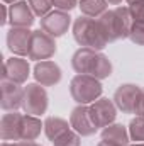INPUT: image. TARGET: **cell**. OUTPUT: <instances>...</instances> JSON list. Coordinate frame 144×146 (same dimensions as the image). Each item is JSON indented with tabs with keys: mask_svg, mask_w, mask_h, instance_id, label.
I'll return each mask as SVG.
<instances>
[{
	"mask_svg": "<svg viewBox=\"0 0 144 146\" xmlns=\"http://www.w3.org/2000/svg\"><path fill=\"white\" fill-rule=\"evenodd\" d=\"M73 70L80 75H92L98 80L108 78L112 75V61L102 51L90 48H78L71 56Z\"/></svg>",
	"mask_w": 144,
	"mask_h": 146,
	"instance_id": "1",
	"label": "cell"
},
{
	"mask_svg": "<svg viewBox=\"0 0 144 146\" xmlns=\"http://www.w3.org/2000/svg\"><path fill=\"white\" fill-rule=\"evenodd\" d=\"M97 21L108 42H115L129 37L131 27H132V17H131L129 7L117 5L115 9H110L104 15H100Z\"/></svg>",
	"mask_w": 144,
	"mask_h": 146,
	"instance_id": "2",
	"label": "cell"
},
{
	"mask_svg": "<svg viewBox=\"0 0 144 146\" xmlns=\"http://www.w3.org/2000/svg\"><path fill=\"white\" fill-rule=\"evenodd\" d=\"M73 39L81 48H90L95 51L105 49L108 44L98 21L87 15H80L78 19L73 21Z\"/></svg>",
	"mask_w": 144,
	"mask_h": 146,
	"instance_id": "3",
	"label": "cell"
},
{
	"mask_svg": "<svg viewBox=\"0 0 144 146\" xmlns=\"http://www.w3.org/2000/svg\"><path fill=\"white\" fill-rule=\"evenodd\" d=\"M104 87L98 78L92 75L76 73L70 82V94L78 106H90L102 97Z\"/></svg>",
	"mask_w": 144,
	"mask_h": 146,
	"instance_id": "4",
	"label": "cell"
},
{
	"mask_svg": "<svg viewBox=\"0 0 144 146\" xmlns=\"http://www.w3.org/2000/svg\"><path fill=\"white\" fill-rule=\"evenodd\" d=\"M49 106L48 92L39 83H27L24 87V99H22V109L29 115H42L46 114Z\"/></svg>",
	"mask_w": 144,
	"mask_h": 146,
	"instance_id": "5",
	"label": "cell"
},
{
	"mask_svg": "<svg viewBox=\"0 0 144 146\" xmlns=\"http://www.w3.org/2000/svg\"><path fill=\"white\" fill-rule=\"evenodd\" d=\"M58 46L54 37L49 36L48 33H44L42 29L32 31V37H31V46H29V60L34 61H44L49 60L51 56H54Z\"/></svg>",
	"mask_w": 144,
	"mask_h": 146,
	"instance_id": "6",
	"label": "cell"
},
{
	"mask_svg": "<svg viewBox=\"0 0 144 146\" xmlns=\"http://www.w3.org/2000/svg\"><path fill=\"white\" fill-rule=\"evenodd\" d=\"M141 92H143V87H139L136 83H122L115 90L112 100L122 114H134Z\"/></svg>",
	"mask_w": 144,
	"mask_h": 146,
	"instance_id": "7",
	"label": "cell"
},
{
	"mask_svg": "<svg viewBox=\"0 0 144 146\" xmlns=\"http://www.w3.org/2000/svg\"><path fill=\"white\" fill-rule=\"evenodd\" d=\"M71 26V15L65 10H51L46 17L41 19V29L44 33H48L49 36H53L54 39L56 37H61L68 33Z\"/></svg>",
	"mask_w": 144,
	"mask_h": 146,
	"instance_id": "8",
	"label": "cell"
},
{
	"mask_svg": "<svg viewBox=\"0 0 144 146\" xmlns=\"http://www.w3.org/2000/svg\"><path fill=\"white\" fill-rule=\"evenodd\" d=\"M70 124L81 138L93 136L98 131L97 124L93 122L90 106H76L71 110V114H70Z\"/></svg>",
	"mask_w": 144,
	"mask_h": 146,
	"instance_id": "9",
	"label": "cell"
},
{
	"mask_svg": "<svg viewBox=\"0 0 144 146\" xmlns=\"http://www.w3.org/2000/svg\"><path fill=\"white\" fill-rule=\"evenodd\" d=\"M117 106L114 104L112 99L107 97H100L98 100H95L93 104H90V112H92V117H93V122L97 124V127L104 129L110 124L115 122V117H117Z\"/></svg>",
	"mask_w": 144,
	"mask_h": 146,
	"instance_id": "10",
	"label": "cell"
},
{
	"mask_svg": "<svg viewBox=\"0 0 144 146\" xmlns=\"http://www.w3.org/2000/svg\"><path fill=\"white\" fill-rule=\"evenodd\" d=\"M32 75H34L36 83L42 85V87H54L63 78V72H61L59 65L51 61V60L37 61L34 65V73Z\"/></svg>",
	"mask_w": 144,
	"mask_h": 146,
	"instance_id": "11",
	"label": "cell"
},
{
	"mask_svg": "<svg viewBox=\"0 0 144 146\" xmlns=\"http://www.w3.org/2000/svg\"><path fill=\"white\" fill-rule=\"evenodd\" d=\"M31 75V66L29 61L24 60L22 56H12L5 60L3 63V72H2V80H10L19 85L26 83Z\"/></svg>",
	"mask_w": 144,
	"mask_h": 146,
	"instance_id": "12",
	"label": "cell"
},
{
	"mask_svg": "<svg viewBox=\"0 0 144 146\" xmlns=\"http://www.w3.org/2000/svg\"><path fill=\"white\" fill-rule=\"evenodd\" d=\"M2 88V99H0V107L5 112H14L19 107H22V99H24V87H20L15 82L10 80H2L0 83Z\"/></svg>",
	"mask_w": 144,
	"mask_h": 146,
	"instance_id": "13",
	"label": "cell"
},
{
	"mask_svg": "<svg viewBox=\"0 0 144 146\" xmlns=\"http://www.w3.org/2000/svg\"><path fill=\"white\" fill-rule=\"evenodd\" d=\"M31 37H32V31L29 27H10V31L7 33V46L10 53L22 58L27 56Z\"/></svg>",
	"mask_w": 144,
	"mask_h": 146,
	"instance_id": "14",
	"label": "cell"
},
{
	"mask_svg": "<svg viewBox=\"0 0 144 146\" xmlns=\"http://www.w3.org/2000/svg\"><path fill=\"white\" fill-rule=\"evenodd\" d=\"M36 21V15L26 0H19L9 5V22L12 27H31Z\"/></svg>",
	"mask_w": 144,
	"mask_h": 146,
	"instance_id": "15",
	"label": "cell"
},
{
	"mask_svg": "<svg viewBox=\"0 0 144 146\" xmlns=\"http://www.w3.org/2000/svg\"><path fill=\"white\" fill-rule=\"evenodd\" d=\"M22 117L17 110L3 114L0 121V138L2 141H20V129H22Z\"/></svg>",
	"mask_w": 144,
	"mask_h": 146,
	"instance_id": "16",
	"label": "cell"
},
{
	"mask_svg": "<svg viewBox=\"0 0 144 146\" xmlns=\"http://www.w3.org/2000/svg\"><path fill=\"white\" fill-rule=\"evenodd\" d=\"M102 141L105 143H110V145H115V146H129L131 143V136H129V129L122 124H110L107 127L102 129Z\"/></svg>",
	"mask_w": 144,
	"mask_h": 146,
	"instance_id": "17",
	"label": "cell"
},
{
	"mask_svg": "<svg viewBox=\"0 0 144 146\" xmlns=\"http://www.w3.org/2000/svg\"><path fill=\"white\" fill-rule=\"evenodd\" d=\"M70 129H73L71 124L63 119V117H56V115H49L44 119V134L48 136V139L53 143L54 139L61 138L65 133H68Z\"/></svg>",
	"mask_w": 144,
	"mask_h": 146,
	"instance_id": "18",
	"label": "cell"
},
{
	"mask_svg": "<svg viewBox=\"0 0 144 146\" xmlns=\"http://www.w3.org/2000/svg\"><path fill=\"white\" fill-rule=\"evenodd\" d=\"M41 131H44V122H41V119L37 115L24 114L22 129H20V141H36Z\"/></svg>",
	"mask_w": 144,
	"mask_h": 146,
	"instance_id": "19",
	"label": "cell"
},
{
	"mask_svg": "<svg viewBox=\"0 0 144 146\" xmlns=\"http://www.w3.org/2000/svg\"><path fill=\"white\" fill-rule=\"evenodd\" d=\"M78 7L81 10V15L92 17V19H98L108 10L107 0H80Z\"/></svg>",
	"mask_w": 144,
	"mask_h": 146,
	"instance_id": "20",
	"label": "cell"
},
{
	"mask_svg": "<svg viewBox=\"0 0 144 146\" xmlns=\"http://www.w3.org/2000/svg\"><path fill=\"white\" fill-rule=\"evenodd\" d=\"M129 136L134 143H144V115H136L129 122Z\"/></svg>",
	"mask_w": 144,
	"mask_h": 146,
	"instance_id": "21",
	"label": "cell"
},
{
	"mask_svg": "<svg viewBox=\"0 0 144 146\" xmlns=\"http://www.w3.org/2000/svg\"><path fill=\"white\" fill-rule=\"evenodd\" d=\"M29 2V5H31V9H32V12H34V15L36 17H46L51 10H53V0H27Z\"/></svg>",
	"mask_w": 144,
	"mask_h": 146,
	"instance_id": "22",
	"label": "cell"
},
{
	"mask_svg": "<svg viewBox=\"0 0 144 146\" xmlns=\"http://www.w3.org/2000/svg\"><path fill=\"white\" fill-rule=\"evenodd\" d=\"M80 145H81V136L75 129H70L61 138L53 141V146H80Z\"/></svg>",
	"mask_w": 144,
	"mask_h": 146,
	"instance_id": "23",
	"label": "cell"
},
{
	"mask_svg": "<svg viewBox=\"0 0 144 146\" xmlns=\"http://www.w3.org/2000/svg\"><path fill=\"white\" fill-rule=\"evenodd\" d=\"M129 39L137 46H144V22H132Z\"/></svg>",
	"mask_w": 144,
	"mask_h": 146,
	"instance_id": "24",
	"label": "cell"
},
{
	"mask_svg": "<svg viewBox=\"0 0 144 146\" xmlns=\"http://www.w3.org/2000/svg\"><path fill=\"white\" fill-rule=\"evenodd\" d=\"M129 12H131L132 22H144V0L129 3Z\"/></svg>",
	"mask_w": 144,
	"mask_h": 146,
	"instance_id": "25",
	"label": "cell"
},
{
	"mask_svg": "<svg viewBox=\"0 0 144 146\" xmlns=\"http://www.w3.org/2000/svg\"><path fill=\"white\" fill-rule=\"evenodd\" d=\"M78 2H80V0H53V5H54V9H58V10L70 12L75 7H78Z\"/></svg>",
	"mask_w": 144,
	"mask_h": 146,
	"instance_id": "26",
	"label": "cell"
},
{
	"mask_svg": "<svg viewBox=\"0 0 144 146\" xmlns=\"http://www.w3.org/2000/svg\"><path fill=\"white\" fill-rule=\"evenodd\" d=\"M2 146H41L36 141H3Z\"/></svg>",
	"mask_w": 144,
	"mask_h": 146,
	"instance_id": "27",
	"label": "cell"
},
{
	"mask_svg": "<svg viewBox=\"0 0 144 146\" xmlns=\"http://www.w3.org/2000/svg\"><path fill=\"white\" fill-rule=\"evenodd\" d=\"M136 115H144V88L139 95V100H137V106H136V110H134Z\"/></svg>",
	"mask_w": 144,
	"mask_h": 146,
	"instance_id": "28",
	"label": "cell"
},
{
	"mask_svg": "<svg viewBox=\"0 0 144 146\" xmlns=\"http://www.w3.org/2000/svg\"><path fill=\"white\" fill-rule=\"evenodd\" d=\"M9 22V7L3 3L2 5V21H0V24L3 26V24H7Z\"/></svg>",
	"mask_w": 144,
	"mask_h": 146,
	"instance_id": "29",
	"label": "cell"
},
{
	"mask_svg": "<svg viewBox=\"0 0 144 146\" xmlns=\"http://www.w3.org/2000/svg\"><path fill=\"white\" fill-rule=\"evenodd\" d=\"M108 5H120L122 3V0H107Z\"/></svg>",
	"mask_w": 144,
	"mask_h": 146,
	"instance_id": "30",
	"label": "cell"
},
{
	"mask_svg": "<svg viewBox=\"0 0 144 146\" xmlns=\"http://www.w3.org/2000/svg\"><path fill=\"white\" fill-rule=\"evenodd\" d=\"M97 146H115V145H110V143H105V141H100Z\"/></svg>",
	"mask_w": 144,
	"mask_h": 146,
	"instance_id": "31",
	"label": "cell"
},
{
	"mask_svg": "<svg viewBox=\"0 0 144 146\" xmlns=\"http://www.w3.org/2000/svg\"><path fill=\"white\" fill-rule=\"evenodd\" d=\"M3 3H15V2H19V0H2Z\"/></svg>",
	"mask_w": 144,
	"mask_h": 146,
	"instance_id": "32",
	"label": "cell"
},
{
	"mask_svg": "<svg viewBox=\"0 0 144 146\" xmlns=\"http://www.w3.org/2000/svg\"><path fill=\"white\" fill-rule=\"evenodd\" d=\"M129 146H144V143H132V145H129Z\"/></svg>",
	"mask_w": 144,
	"mask_h": 146,
	"instance_id": "33",
	"label": "cell"
},
{
	"mask_svg": "<svg viewBox=\"0 0 144 146\" xmlns=\"http://www.w3.org/2000/svg\"><path fill=\"white\" fill-rule=\"evenodd\" d=\"M134 2H139V0H127V3H134Z\"/></svg>",
	"mask_w": 144,
	"mask_h": 146,
	"instance_id": "34",
	"label": "cell"
}]
</instances>
